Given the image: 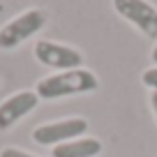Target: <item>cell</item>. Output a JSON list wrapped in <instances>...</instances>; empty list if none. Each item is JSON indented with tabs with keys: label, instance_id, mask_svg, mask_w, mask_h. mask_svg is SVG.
Returning <instances> with one entry per match:
<instances>
[{
	"label": "cell",
	"instance_id": "obj_1",
	"mask_svg": "<svg viewBox=\"0 0 157 157\" xmlns=\"http://www.w3.org/2000/svg\"><path fill=\"white\" fill-rule=\"evenodd\" d=\"M99 88V81L90 69H69V72H58L44 76L37 83L35 93L39 99H60L69 95H83L93 93Z\"/></svg>",
	"mask_w": 157,
	"mask_h": 157
},
{
	"label": "cell",
	"instance_id": "obj_2",
	"mask_svg": "<svg viewBox=\"0 0 157 157\" xmlns=\"http://www.w3.org/2000/svg\"><path fill=\"white\" fill-rule=\"evenodd\" d=\"M46 23V14L42 10H28L23 14L14 16L12 21H7L0 28V49L12 51L19 44H23L25 39H30L33 35H37Z\"/></svg>",
	"mask_w": 157,
	"mask_h": 157
},
{
	"label": "cell",
	"instance_id": "obj_3",
	"mask_svg": "<svg viewBox=\"0 0 157 157\" xmlns=\"http://www.w3.org/2000/svg\"><path fill=\"white\" fill-rule=\"evenodd\" d=\"M88 132V120L81 116H72V118H63L56 123H44L39 127L33 129V141L37 146H63L67 141L83 136Z\"/></svg>",
	"mask_w": 157,
	"mask_h": 157
},
{
	"label": "cell",
	"instance_id": "obj_4",
	"mask_svg": "<svg viewBox=\"0 0 157 157\" xmlns=\"http://www.w3.org/2000/svg\"><path fill=\"white\" fill-rule=\"evenodd\" d=\"M35 58L49 69H58V72H69V69H81L83 56L81 51L72 49L67 44H58L51 39H39L35 44Z\"/></svg>",
	"mask_w": 157,
	"mask_h": 157
},
{
	"label": "cell",
	"instance_id": "obj_5",
	"mask_svg": "<svg viewBox=\"0 0 157 157\" xmlns=\"http://www.w3.org/2000/svg\"><path fill=\"white\" fill-rule=\"evenodd\" d=\"M113 10L148 39H157V10L148 0H113Z\"/></svg>",
	"mask_w": 157,
	"mask_h": 157
},
{
	"label": "cell",
	"instance_id": "obj_6",
	"mask_svg": "<svg viewBox=\"0 0 157 157\" xmlns=\"http://www.w3.org/2000/svg\"><path fill=\"white\" fill-rule=\"evenodd\" d=\"M39 104V97L35 90H19L0 102V132L12 129L21 118H25L30 111H35Z\"/></svg>",
	"mask_w": 157,
	"mask_h": 157
},
{
	"label": "cell",
	"instance_id": "obj_7",
	"mask_svg": "<svg viewBox=\"0 0 157 157\" xmlns=\"http://www.w3.org/2000/svg\"><path fill=\"white\" fill-rule=\"evenodd\" d=\"M102 152V141L93 136H78L63 146H56L51 157H97Z\"/></svg>",
	"mask_w": 157,
	"mask_h": 157
},
{
	"label": "cell",
	"instance_id": "obj_8",
	"mask_svg": "<svg viewBox=\"0 0 157 157\" xmlns=\"http://www.w3.org/2000/svg\"><path fill=\"white\" fill-rule=\"evenodd\" d=\"M141 81H143V86H146V88L157 90V67L146 69V72H143V76H141Z\"/></svg>",
	"mask_w": 157,
	"mask_h": 157
},
{
	"label": "cell",
	"instance_id": "obj_9",
	"mask_svg": "<svg viewBox=\"0 0 157 157\" xmlns=\"http://www.w3.org/2000/svg\"><path fill=\"white\" fill-rule=\"evenodd\" d=\"M0 157H35V155H30V152L21 150V148L7 146V148H2V150H0Z\"/></svg>",
	"mask_w": 157,
	"mask_h": 157
},
{
	"label": "cell",
	"instance_id": "obj_10",
	"mask_svg": "<svg viewBox=\"0 0 157 157\" xmlns=\"http://www.w3.org/2000/svg\"><path fill=\"white\" fill-rule=\"evenodd\" d=\"M150 106H152L155 118H157V90H152V95H150Z\"/></svg>",
	"mask_w": 157,
	"mask_h": 157
},
{
	"label": "cell",
	"instance_id": "obj_11",
	"mask_svg": "<svg viewBox=\"0 0 157 157\" xmlns=\"http://www.w3.org/2000/svg\"><path fill=\"white\" fill-rule=\"evenodd\" d=\"M150 58H152V63H155V67H157V44H155V49H152V53H150Z\"/></svg>",
	"mask_w": 157,
	"mask_h": 157
}]
</instances>
